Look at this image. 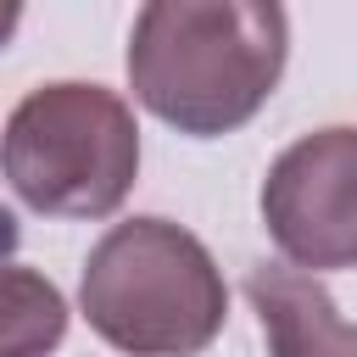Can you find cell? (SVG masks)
<instances>
[{"label": "cell", "instance_id": "7a4b0ae2", "mask_svg": "<svg viewBox=\"0 0 357 357\" xmlns=\"http://www.w3.org/2000/svg\"><path fill=\"white\" fill-rule=\"evenodd\" d=\"M78 307L106 346L134 357H178L218 340L229 284L190 229L167 218H128L89 245Z\"/></svg>", "mask_w": 357, "mask_h": 357}, {"label": "cell", "instance_id": "3957f363", "mask_svg": "<svg viewBox=\"0 0 357 357\" xmlns=\"http://www.w3.org/2000/svg\"><path fill=\"white\" fill-rule=\"evenodd\" d=\"M0 173L39 218H112L139 178L134 106L106 84H39L6 117Z\"/></svg>", "mask_w": 357, "mask_h": 357}, {"label": "cell", "instance_id": "8992f818", "mask_svg": "<svg viewBox=\"0 0 357 357\" xmlns=\"http://www.w3.org/2000/svg\"><path fill=\"white\" fill-rule=\"evenodd\" d=\"M17 22H22V0H0V50L17 39Z\"/></svg>", "mask_w": 357, "mask_h": 357}, {"label": "cell", "instance_id": "6da1fadb", "mask_svg": "<svg viewBox=\"0 0 357 357\" xmlns=\"http://www.w3.org/2000/svg\"><path fill=\"white\" fill-rule=\"evenodd\" d=\"M284 56V0H145L128 33V89L156 123L218 139L268 106Z\"/></svg>", "mask_w": 357, "mask_h": 357}, {"label": "cell", "instance_id": "5b68a950", "mask_svg": "<svg viewBox=\"0 0 357 357\" xmlns=\"http://www.w3.org/2000/svg\"><path fill=\"white\" fill-rule=\"evenodd\" d=\"M67 296L22 262H0V357H33L61 346Z\"/></svg>", "mask_w": 357, "mask_h": 357}, {"label": "cell", "instance_id": "277c9868", "mask_svg": "<svg viewBox=\"0 0 357 357\" xmlns=\"http://www.w3.org/2000/svg\"><path fill=\"white\" fill-rule=\"evenodd\" d=\"M257 206L284 262L312 273L357 268V128L329 123L284 145Z\"/></svg>", "mask_w": 357, "mask_h": 357}]
</instances>
